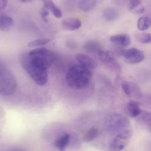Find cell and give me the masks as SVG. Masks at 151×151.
<instances>
[{
    "mask_svg": "<svg viewBox=\"0 0 151 151\" xmlns=\"http://www.w3.org/2000/svg\"><path fill=\"white\" fill-rule=\"evenodd\" d=\"M70 134L65 133L55 140L54 146L59 151H65L70 140Z\"/></svg>",
    "mask_w": 151,
    "mask_h": 151,
    "instance_id": "obj_13",
    "label": "cell"
},
{
    "mask_svg": "<svg viewBox=\"0 0 151 151\" xmlns=\"http://www.w3.org/2000/svg\"><path fill=\"white\" fill-rule=\"evenodd\" d=\"M151 24L150 19L147 17H140L137 22V27L140 31H145L147 29Z\"/></svg>",
    "mask_w": 151,
    "mask_h": 151,
    "instance_id": "obj_18",
    "label": "cell"
},
{
    "mask_svg": "<svg viewBox=\"0 0 151 151\" xmlns=\"http://www.w3.org/2000/svg\"><path fill=\"white\" fill-rule=\"evenodd\" d=\"M110 40L113 44L122 47H127L130 45L131 42V38L130 36L126 34L112 35L110 37Z\"/></svg>",
    "mask_w": 151,
    "mask_h": 151,
    "instance_id": "obj_10",
    "label": "cell"
},
{
    "mask_svg": "<svg viewBox=\"0 0 151 151\" xmlns=\"http://www.w3.org/2000/svg\"><path fill=\"white\" fill-rule=\"evenodd\" d=\"M17 88V81L15 76L5 67L0 66V94L10 96Z\"/></svg>",
    "mask_w": 151,
    "mask_h": 151,
    "instance_id": "obj_3",
    "label": "cell"
},
{
    "mask_svg": "<svg viewBox=\"0 0 151 151\" xmlns=\"http://www.w3.org/2000/svg\"><path fill=\"white\" fill-rule=\"evenodd\" d=\"M150 132H151V124H150Z\"/></svg>",
    "mask_w": 151,
    "mask_h": 151,
    "instance_id": "obj_31",
    "label": "cell"
},
{
    "mask_svg": "<svg viewBox=\"0 0 151 151\" xmlns=\"http://www.w3.org/2000/svg\"><path fill=\"white\" fill-rule=\"evenodd\" d=\"M97 56L100 60L104 63L112 71L116 73H119L121 71L120 65L111 52L102 50Z\"/></svg>",
    "mask_w": 151,
    "mask_h": 151,
    "instance_id": "obj_6",
    "label": "cell"
},
{
    "mask_svg": "<svg viewBox=\"0 0 151 151\" xmlns=\"http://www.w3.org/2000/svg\"><path fill=\"white\" fill-rule=\"evenodd\" d=\"M61 25L64 29L74 31L81 27V21L80 19L76 18H66L63 19Z\"/></svg>",
    "mask_w": 151,
    "mask_h": 151,
    "instance_id": "obj_9",
    "label": "cell"
},
{
    "mask_svg": "<svg viewBox=\"0 0 151 151\" xmlns=\"http://www.w3.org/2000/svg\"><path fill=\"white\" fill-rule=\"evenodd\" d=\"M127 108L129 114L132 117L139 116L142 112L140 109V104L137 101L132 100L129 101L127 105Z\"/></svg>",
    "mask_w": 151,
    "mask_h": 151,
    "instance_id": "obj_14",
    "label": "cell"
},
{
    "mask_svg": "<svg viewBox=\"0 0 151 151\" xmlns=\"http://www.w3.org/2000/svg\"><path fill=\"white\" fill-rule=\"evenodd\" d=\"M140 119L145 123H151V111H142L140 114Z\"/></svg>",
    "mask_w": 151,
    "mask_h": 151,
    "instance_id": "obj_25",
    "label": "cell"
},
{
    "mask_svg": "<svg viewBox=\"0 0 151 151\" xmlns=\"http://www.w3.org/2000/svg\"><path fill=\"white\" fill-rule=\"evenodd\" d=\"M28 55L32 60L41 64L47 69L53 63L54 56L53 52L50 50L44 48H36L28 53Z\"/></svg>",
    "mask_w": 151,
    "mask_h": 151,
    "instance_id": "obj_4",
    "label": "cell"
},
{
    "mask_svg": "<svg viewBox=\"0 0 151 151\" xmlns=\"http://www.w3.org/2000/svg\"><path fill=\"white\" fill-rule=\"evenodd\" d=\"M42 1H43V5L40 11V15H41V19L44 22H48L47 17L49 14V8H48L47 3L46 2V0H42Z\"/></svg>",
    "mask_w": 151,
    "mask_h": 151,
    "instance_id": "obj_22",
    "label": "cell"
},
{
    "mask_svg": "<svg viewBox=\"0 0 151 151\" xmlns=\"http://www.w3.org/2000/svg\"><path fill=\"white\" fill-rule=\"evenodd\" d=\"M9 151H27L24 148L22 147H14L10 149Z\"/></svg>",
    "mask_w": 151,
    "mask_h": 151,
    "instance_id": "obj_29",
    "label": "cell"
},
{
    "mask_svg": "<svg viewBox=\"0 0 151 151\" xmlns=\"http://www.w3.org/2000/svg\"><path fill=\"white\" fill-rule=\"evenodd\" d=\"M84 48L88 53L97 55H98L99 53L103 50L101 44L99 42L94 40L87 41L84 45Z\"/></svg>",
    "mask_w": 151,
    "mask_h": 151,
    "instance_id": "obj_11",
    "label": "cell"
},
{
    "mask_svg": "<svg viewBox=\"0 0 151 151\" xmlns=\"http://www.w3.org/2000/svg\"><path fill=\"white\" fill-rule=\"evenodd\" d=\"M121 54L124 61L127 63L131 64L139 63L142 61L145 58L143 52L136 48H131L124 50Z\"/></svg>",
    "mask_w": 151,
    "mask_h": 151,
    "instance_id": "obj_7",
    "label": "cell"
},
{
    "mask_svg": "<svg viewBox=\"0 0 151 151\" xmlns=\"http://www.w3.org/2000/svg\"><path fill=\"white\" fill-rule=\"evenodd\" d=\"M21 64L37 84L42 86L47 83V68L30 58L28 54H23L21 56Z\"/></svg>",
    "mask_w": 151,
    "mask_h": 151,
    "instance_id": "obj_2",
    "label": "cell"
},
{
    "mask_svg": "<svg viewBox=\"0 0 151 151\" xmlns=\"http://www.w3.org/2000/svg\"><path fill=\"white\" fill-rule=\"evenodd\" d=\"M19 2H23V3H27V2H32L33 0H18Z\"/></svg>",
    "mask_w": 151,
    "mask_h": 151,
    "instance_id": "obj_30",
    "label": "cell"
},
{
    "mask_svg": "<svg viewBox=\"0 0 151 151\" xmlns=\"http://www.w3.org/2000/svg\"><path fill=\"white\" fill-rule=\"evenodd\" d=\"M76 58L80 64L90 70L94 69L97 67V63L88 55L78 53L76 54Z\"/></svg>",
    "mask_w": 151,
    "mask_h": 151,
    "instance_id": "obj_8",
    "label": "cell"
},
{
    "mask_svg": "<svg viewBox=\"0 0 151 151\" xmlns=\"http://www.w3.org/2000/svg\"><path fill=\"white\" fill-rule=\"evenodd\" d=\"M99 130L95 127L89 129L84 134L83 139L85 142H90L93 141L98 135Z\"/></svg>",
    "mask_w": 151,
    "mask_h": 151,
    "instance_id": "obj_17",
    "label": "cell"
},
{
    "mask_svg": "<svg viewBox=\"0 0 151 151\" xmlns=\"http://www.w3.org/2000/svg\"><path fill=\"white\" fill-rule=\"evenodd\" d=\"M8 4V0H0V10L4 9Z\"/></svg>",
    "mask_w": 151,
    "mask_h": 151,
    "instance_id": "obj_28",
    "label": "cell"
},
{
    "mask_svg": "<svg viewBox=\"0 0 151 151\" xmlns=\"http://www.w3.org/2000/svg\"><path fill=\"white\" fill-rule=\"evenodd\" d=\"M103 17L107 21L116 20L119 17V11L114 8H107L103 11Z\"/></svg>",
    "mask_w": 151,
    "mask_h": 151,
    "instance_id": "obj_16",
    "label": "cell"
},
{
    "mask_svg": "<svg viewBox=\"0 0 151 151\" xmlns=\"http://www.w3.org/2000/svg\"><path fill=\"white\" fill-rule=\"evenodd\" d=\"M50 40L48 38H40V39H38L36 40H34L31 42H29V43H28L27 46L29 48L41 46L47 44L48 42H50Z\"/></svg>",
    "mask_w": 151,
    "mask_h": 151,
    "instance_id": "obj_21",
    "label": "cell"
},
{
    "mask_svg": "<svg viewBox=\"0 0 151 151\" xmlns=\"http://www.w3.org/2000/svg\"><path fill=\"white\" fill-rule=\"evenodd\" d=\"M142 0H129L127 4V8L130 11H132L137 6L141 5Z\"/></svg>",
    "mask_w": 151,
    "mask_h": 151,
    "instance_id": "obj_24",
    "label": "cell"
},
{
    "mask_svg": "<svg viewBox=\"0 0 151 151\" xmlns=\"http://www.w3.org/2000/svg\"><path fill=\"white\" fill-rule=\"evenodd\" d=\"M14 25V19L5 14H0V30L7 31L11 29Z\"/></svg>",
    "mask_w": 151,
    "mask_h": 151,
    "instance_id": "obj_12",
    "label": "cell"
},
{
    "mask_svg": "<svg viewBox=\"0 0 151 151\" xmlns=\"http://www.w3.org/2000/svg\"><path fill=\"white\" fill-rule=\"evenodd\" d=\"M150 21H151V19H150ZM150 27H151V24H150Z\"/></svg>",
    "mask_w": 151,
    "mask_h": 151,
    "instance_id": "obj_32",
    "label": "cell"
},
{
    "mask_svg": "<svg viewBox=\"0 0 151 151\" xmlns=\"http://www.w3.org/2000/svg\"><path fill=\"white\" fill-rule=\"evenodd\" d=\"M136 38L137 40L143 44L151 43V33L140 32L136 34Z\"/></svg>",
    "mask_w": 151,
    "mask_h": 151,
    "instance_id": "obj_20",
    "label": "cell"
},
{
    "mask_svg": "<svg viewBox=\"0 0 151 151\" xmlns=\"http://www.w3.org/2000/svg\"><path fill=\"white\" fill-rule=\"evenodd\" d=\"M132 135V130L127 128L120 132L114 137L110 145L111 151H120L124 149L128 144L129 140Z\"/></svg>",
    "mask_w": 151,
    "mask_h": 151,
    "instance_id": "obj_5",
    "label": "cell"
},
{
    "mask_svg": "<svg viewBox=\"0 0 151 151\" xmlns=\"http://www.w3.org/2000/svg\"><path fill=\"white\" fill-rule=\"evenodd\" d=\"M97 4V0H79L78 6L80 10L88 12L93 9Z\"/></svg>",
    "mask_w": 151,
    "mask_h": 151,
    "instance_id": "obj_15",
    "label": "cell"
},
{
    "mask_svg": "<svg viewBox=\"0 0 151 151\" xmlns=\"http://www.w3.org/2000/svg\"><path fill=\"white\" fill-rule=\"evenodd\" d=\"M67 45L70 49H73V50L76 49L77 47L76 42L73 41H68L67 42Z\"/></svg>",
    "mask_w": 151,
    "mask_h": 151,
    "instance_id": "obj_27",
    "label": "cell"
},
{
    "mask_svg": "<svg viewBox=\"0 0 151 151\" xmlns=\"http://www.w3.org/2000/svg\"><path fill=\"white\" fill-rule=\"evenodd\" d=\"M121 87L124 92V93L128 96H130L132 94V87L130 83L126 81H123L121 83Z\"/></svg>",
    "mask_w": 151,
    "mask_h": 151,
    "instance_id": "obj_23",
    "label": "cell"
},
{
    "mask_svg": "<svg viewBox=\"0 0 151 151\" xmlns=\"http://www.w3.org/2000/svg\"><path fill=\"white\" fill-rule=\"evenodd\" d=\"M91 76V70L78 64L70 68L65 76V80L72 89L80 90L88 86Z\"/></svg>",
    "mask_w": 151,
    "mask_h": 151,
    "instance_id": "obj_1",
    "label": "cell"
},
{
    "mask_svg": "<svg viewBox=\"0 0 151 151\" xmlns=\"http://www.w3.org/2000/svg\"><path fill=\"white\" fill-rule=\"evenodd\" d=\"M144 11H145V8H144L143 6L140 5L139 6H137V8H136L135 9H134L133 10H132L131 11V12H132L133 14H134L139 15V14H142Z\"/></svg>",
    "mask_w": 151,
    "mask_h": 151,
    "instance_id": "obj_26",
    "label": "cell"
},
{
    "mask_svg": "<svg viewBox=\"0 0 151 151\" xmlns=\"http://www.w3.org/2000/svg\"><path fill=\"white\" fill-rule=\"evenodd\" d=\"M47 5L48 6L49 10L52 13V14L57 18H60L63 16L61 9L58 8L51 0H46Z\"/></svg>",
    "mask_w": 151,
    "mask_h": 151,
    "instance_id": "obj_19",
    "label": "cell"
}]
</instances>
